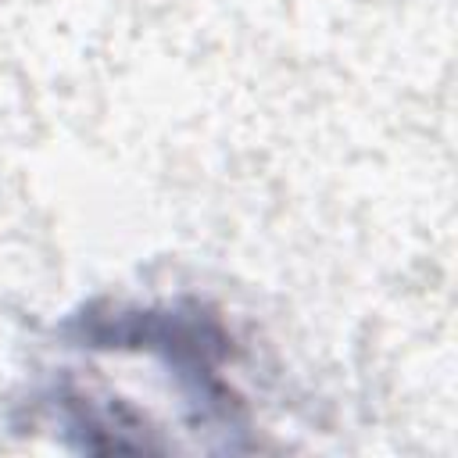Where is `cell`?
Instances as JSON below:
<instances>
[{
	"mask_svg": "<svg viewBox=\"0 0 458 458\" xmlns=\"http://www.w3.org/2000/svg\"><path fill=\"white\" fill-rule=\"evenodd\" d=\"M243 351L200 297H104L47 347L29 422L86 454L250 451Z\"/></svg>",
	"mask_w": 458,
	"mask_h": 458,
	"instance_id": "cell-1",
	"label": "cell"
}]
</instances>
